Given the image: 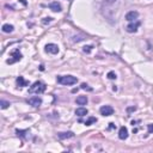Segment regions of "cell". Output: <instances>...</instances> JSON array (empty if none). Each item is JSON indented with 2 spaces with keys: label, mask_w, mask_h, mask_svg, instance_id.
<instances>
[{
  "label": "cell",
  "mask_w": 153,
  "mask_h": 153,
  "mask_svg": "<svg viewBox=\"0 0 153 153\" xmlns=\"http://www.w3.org/2000/svg\"><path fill=\"white\" fill-rule=\"evenodd\" d=\"M40 69H41V71H44V66H43V65H41V66H40Z\"/></svg>",
  "instance_id": "cell-30"
},
{
  "label": "cell",
  "mask_w": 153,
  "mask_h": 153,
  "mask_svg": "<svg viewBox=\"0 0 153 153\" xmlns=\"http://www.w3.org/2000/svg\"><path fill=\"white\" fill-rule=\"evenodd\" d=\"M48 7H49L53 12H61V11H62V7H61L60 3H58V1H53V3H50V4L48 5Z\"/></svg>",
  "instance_id": "cell-9"
},
{
  "label": "cell",
  "mask_w": 153,
  "mask_h": 153,
  "mask_svg": "<svg viewBox=\"0 0 153 153\" xmlns=\"http://www.w3.org/2000/svg\"><path fill=\"white\" fill-rule=\"evenodd\" d=\"M1 30H3V32H5V34H11V32H13L14 27L11 25V24H4L3 28H1Z\"/></svg>",
  "instance_id": "cell-13"
},
{
  "label": "cell",
  "mask_w": 153,
  "mask_h": 153,
  "mask_svg": "<svg viewBox=\"0 0 153 153\" xmlns=\"http://www.w3.org/2000/svg\"><path fill=\"white\" fill-rule=\"evenodd\" d=\"M81 89H83V90H87V91H92V87H89V85H87V84H86V83H83V84H81V86H80Z\"/></svg>",
  "instance_id": "cell-24"
},
{
  "label": "cell",
  "mask_w": 153,
  "mask_h": 153,
  "mask_svg": "<svg viewBox=\"0 0 153 153\" xmlns=\"http://www.w3.org/2000/svg\"><path fill=\"white\" fill-rule=\"evenodd\" d=\"M95 122H97V118L93 117V116H91V117H89L85 122H84V124H85V126H91V124H92V123H95Z\"/></svg>",
  "instance_id": "cell-16"
},
{
  "label": "cell",
  "mask_w": 153,
  "mask_h": 153,
  "mask_svg": "<svg viewBox=\"0 0 153 153\" xmlns=\"http://www.w3.org/2000/svg\"><path fill=\"white\" fill-rule=\"evenodd\" d=\"M52 20H53V18H50V17L43 18V19H42V24H43V25H48L49 23H52Z\"/></svg>",
  "instance_id": "cell-23"
},
{
  "label": "cell",
  "mask_w": 153,
  "mask_h": 153,
  "mask_svg": "<svg viewBox=\"0 0 153 153\" xmlns=\"http://www.w3.org/2000/svg\"><path fill=\"white\" fill-rule=\"evenodd\" d=\"M113 91H115V92L117 91V86H116V85H114V86H113Z\"/></svg>",
  "instance_id": "cell-29"
},
{
  "label": "cell",
  "mask_w": 153,
  "mask_h": 153,
  "mask_svg": "<svg viewBox=\"0 0 153 153\" xmlns=\"http://www.w3.org/2000/svg\"><path fill=\"white\" fill-rule=\"evenodd\" d=\"M117 0H104L103 1V5H102V6H105V7H107V6H110V5H113V4H115V3H116Z\"/></svg>",
  "instance_id": "cell-20"
},
{
  "label": "cell",
  "mask_w": 153,
  "mask_h": 153,
  "mask_svg": "<svg viewBox=\"0 0 153 153\" xmlns=\"http://www.w3.org/2000/svg\"><path fill=\"white\" fill-rule=\"evenodd\" d=\"M19 1H20V3H22V4L24 5V6H27V5H28V3L25 1V0H19Z\"/></svg>",
  "instance_id": "cell-28"
},
{
  "label": "cell",
  "mask_w": 153,
  "mask_h": 153,
  "mask_svg": "<svg viewBox=\"0 0 153 153\" xmlns=\"http://www.w3.org/2000/svg\"><path fill=\"white\" fill-rule=\"evenodd\" d=\"M11 58H12V59H9V60L6 61L9 65H12V63L17 62V61H20L22 58H23V55H22V53L19 52V49H16V50H13V52L11 53Z\"/></svg>",
  "instance_id": "cell-3"
},
{
  "label": "cell",
  "mask_w": 153,
  "mask_h": 153,
  "mask_svg": "<svg viewBox=\"0 0 153 153\" xmlns=\"http://www.w3.org/2000/svg\"><path fill=\"white\" fill-rule=\"evenodd\" d=\"M92 49H93V45H85V47L83 48V52L86 53V54H90Z\"/></svg>",
  "instance_id": "cell-22"
},
{
  "label": "cell",
  "mask_w": 153,
  "mask_h": 153,
  "mask_svg": "<svg viewBox=\"0 0 153 153\" xmlns=\"http://www.w3.org/2000/svg\"><path fill=\"white\" fill-rule=\"evenodd\" d=\"M28 133H29V131H19V129H17V131H16V134L18 135V136H20V138H22V139H25V136H27V134Z\"/></svg>",
  "instance_id": "cell-17"
},
{
  "label": "cell",
  "mask_w": 153,
  "mask_h": 153,
  "mask_svg": "<svg viewBox=\"0 0 153 153\" xmlns=\"http://www.w3.org/2000/svg\"><path fill=\"white\" fill-rule=\"evenodd\" d=\"M107 76H108V79H110V80H115L117 78V75H116V73L115 72H113V71H110V72L107 74Z\"/></svg>",
  "instance_id": "cell-21"
},
{
  "label": "cell",
  "mask_w": 153,
  "mask_h": 153,
  "mask_svg": "<svg viewBox=\"0 0 153 153\" xmlns=\"http://www.w3.org/2000/svg\"><path fill=\"white\" fill-rule=\"evenodd\" d=\"M140 25H141V23L140 22H135V23L131 22V24L126 28V30L129 32V34H133V32H135L136 30H138V28H139Z\"/></svg>",
  "instance_id": "cell-8"
},
{
  "label": "cell",
  "mask_w": 153,
  "mask_h": 153,
  "mask_svg": "<svg viewBox=\"0 0 153 153\" xmlns=\"http://www.w3.org/2000/svg\"><path fill=\"white\" fill-rule=\"evenodd\" d=\"M118 138H120L121 140H126L127 138H128V129H127L124 126L120 128V132H118Z\"/></svg>",
  "instance_id": "cell-11"
},
{
  "label": "cell",
  "mask_w": 153,
  "mask_h": 153,
  "mask_svg": "<svg viewBox=\"0 0 153 153\" xmlns=\"http://www.w3.org/2000/svg\"><path fill=\"white\" fill-rule=\"evenodd\" d=\"M135 110H136V107H131V108L127 109V111H128V113H132V111H135Z\"/></svg>",
  "instance_id": "cell-27"
},
{
  "label": "cell",
  "mask_w": 153,
  "mask_h": 153,
  "mask_svg": "<svg viewBox=\"0 0 153 153\" xmlns=\"http://www.w3.org/2000/svg\"><path fill=\"white\" fill-rule=\"evenodd\" d=\"M17 85L18 86H20V87H24V86H28V84H29V83H28L27 80H24V78H23L22 75H19L18 78H17Z\"/></svg>",
  "instance_id": "cell-15"
},
{
  "label": "cell",
  "mask_w": 153,
  "mask_h": 153,
  "mask_svg": "<svg viewBox=\"0 0 153 153\" xmlns=\"http://www.w3.org/2000/svg\"><path fill=\"white\" fill-rule=\"evenodd\" d=\"M45 84L44 83H42V81H35L31 86H30V89H29V93H36V95H41V93H43L45 91Z\"/></svg>",
  "instance_id": "cell-2"
},
{
  "label": "cell",
  "mask_w": 153,
  "mask_h": 153,
  "mask_svg": "<svg viewBox=\"0 0 153 153\" xmlns=\"http://www.w3.org/2000/svg\"><path fill=\"white\" fill-rule=\"evenodd\" d=\"M10 105V102H6V100H4V99H1L0 100V107H1V109H6V108H9Z\"/></svg>",
  "instance_id": "cell-19"
},
{
  "label": "cell",
  "mask_w": 153,
  "mask_h": 153,
  "mask_svg": "<svg viewBox=\"0 0 153 153\" xmlns=\"http://www.w3.org/2000/svg\"><path fill=\"white\" fill-rule=\"evenodd\" d=\"M114 128H116V126H115V123H113V122H110V123H109V127H108V131H111V129H114Z\"/></svg>",
  "instance_id": "cell-26"
},
{
  "label": "cell",
  "mask_w": 153,
  "mask_h": 153,
  "mask_svg": "<svg viewBox=\"0 0 153 153\" xmlns=\"http://www.w3.org/2000/svg\"><path fill=\"white\" fill-rule=\"evenodd\" d=\"M74 136V133L73 132H62V133H59L58 138L60 140H65V139H71Z\"/></svg>",
  "instance_id": "cell-10"
},
{
  "label": "cell",
  "mask_w": 153,
  "mask_h": 153,
  "mask_svg": "<svg viewBox=\"0 0 153 153\" xmlns=\"http://www.w3.org/2000/svg\"><path fill=\"white\" fill-rule=\"evenodd\" d=\"M28 104H30L31 107H34V108H38L41 104H42V99L40 98V97H31V98L28 99Z\"/></svg>",
  "instance_id": "cell-6"
},
{
  "label": "cell",
  "mask_w": 153,
  "mask_h": 153,
  "mask_svg": "<svg viewBox=\"0 0 153 153\" xmlns=\"http://www.w3.org/2000/svg\"><path fill=\"white\" fill-rule=\"evenodd\" d=\"M147 133L148 134H153V123H148L147 124Z\"/></svg>",
  "instance_id": "cell-25"
},
{
  "label": "cell",
  "mask_w": 153,
  "mask_h": 153,
  "mask_svg": "<svg viewBox=\"0 0 153 153\" xmlns=\"http://www.w3.org/2000/svg\"><path fill=\"white\" fill-rule=\"evenodd\" d=\"M85 40V36L84 35H78V36H73L72 41L73 42H80V41H84Z\"/></svg>",
  "instance_id": "cell-18"
},
{
  "label": "cell",
  "mask_w": 153,
  "mask_h": 153,
  "mask_svg": "<svg viewBox=\"0 0 153 153\" xmlns=\"http://www.w3.org/2000/svg\"><path fill=\"white\" fill-rule=\"evenodd\" d=\"M138 17H139V12L138 11H129L126 14V20H128V22H134V20L138 19Z\"/></svg>",
  "instance_id": "cell-7"
},
{
  "label": "cell",
  "mask_w": 153,
  "mask_h": 153,
  "mask_svg": "<svg viewBox=\"0 0 153 153\" xmlns=\"http://www.w3.org/2000/svg\"><path fill=\"white\" fill-rule=\"evenodd\" d=\"M45 52L47 53H49V54H58L59 53V45L54 44V43H48V44L45 45Z\"/></svg>",
  "instance_id": "cell-5"
},
{
  "label": "cell",
  "mask_w": 153,
  "mask_h": 153,
  "mask_svg": "<svg viewBox=\"0 0 153 153\" xmlns=\"http://www.w3.org/2000/svg\"><path fill=\"white\" fill-rule=\"evenodd\" d=\"M56 81H58L59 84H61V85L71 86V85L76 84L78 83V79L73 75H58L56 76Z\"/></svg>",
  "instance_id": "cell-1"
},
{
  "label": "cell",
  "mask_w": 153,
  "mask_h": 153,
  "mask_svg": "<svg viewBox=\"0 0 153 153\" xmlns=\"http://www.w3.org/2000/svg\"><path fill=\"white\" fill-rule=\"evenodd\" d=\"M138 122H140V121H132V124H133V126H134L135 123H138Z\"/></svg>",
  "instance_id": "cell-31"
},
{
  "label": "cell",
  "mask_w": 153,
  "mask_h": 153,
  "mask_svg": "<svg viewBox=\"0 0 153 153\" xmlns=\"http://www.w3.org/2000/svg\"><path fill=\"white\" fill-rule=\"evenodd\" d=\"M87 114H89V110H87L86 108H83V107H81V108H78L75 110V115L76 116H79V117L86 116Z\"/></svg>",
  "instance_id": "cell-12"
},
{
  "label": "cell",
  "mask_w": 153,
  "mask_h": 153,
  "mask_svg": "<svg viewBox=\"0 0 153 153\" xmlns=\"http://www.w3.org/2000/svg\"><path fill=\"white\" fill-rule=\"evenodd\" d=\"M99 113H100L102 116H111L114 114V108L110 107V105H103L99 109Z\"/></svg>",
  "instance_id": "cell-4"
},
{
  "label": "cell",
  "mask_w": 153,
  "mask_h": 153,
  "mask_svg": "<svg viewBox=\"0 0 153 153\" xmlns=\"http://www.w3.org/2000/svg\"><path fill=\"white\" fill-rule=\"evenodd\" d=\"M75 102L78 105H86V103H87V97L86 96H79V97H76Z\"/></svg>",
  "instance_id": "cell-14"
}]
</instances>
